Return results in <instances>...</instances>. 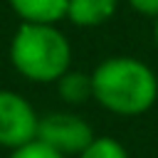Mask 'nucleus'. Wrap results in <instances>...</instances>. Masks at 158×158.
Returning a JSON list of instances; mask_svg holds the SVG:
<instances>
[{
  "label": "nucleus",
  "mask_w": 158,
  "mask_h": 158,
  "mask_svg": "<svg viewBox=\"0 0 158 158\" xmlns=\"http://www.w3.org/2000/svg\"><path fill=\"white\" fill-rule=\"evenodd\" d=\"M77 158H128V151L118 138L111 136H96Z\"/></svg>",
  "instance_id": "obj_8"
},
{
  "label": "nucleus",
  "mask_w": 158,
  "mask_h": 158,
  "mask_svg": "<svg viewBox=\"0 0 158 158\" xmlns=\"http://www.w3.org/2000/svg\"><path fill=\"white\" fill-rule=\"evenodd\" d=\"M57 94L64 104L69 106H79L89 99H94V86H91V74L69 69L64 77L57 79Z\"/></svg>",
  "instance_id": "obj_7"
},
{
  "label": "nucleus",
  "mask_w": 158,
  "mask_h": 158,
  "mask_svg": "<svg viewBox=\"0 0 158 158\" xmlns=\"http://www.w3.org/2000/svg\"><path fill=\"white\" fill-rule=\"evenodd\" d=\"M94 138L96 136H94L91 123L74 111H52V114L40 116L37 141L54 148L64 158L79 156Z\"/></svg>",
  "instance_id": "obj_3"
},
{
  "label": "nucleus",
  "mask_w": 158,
  "mask_h": 158,
  "mask_svg": "<svg viewBox=\"0 0 158 158\" xmlns=\"http://www.w3.org/2000/svg\"><path fill=\"white\" fill-rule=\"evenodd\" d=\"M94 101L114 116H143L158 101V74L138 57H106L91 72Z\"/></svg>",
  "instance_id": "obj_1"
},
{
  "label": "nucleus",
  "mask_w": 158,
  "mask_h": 158,
  "mask_svg": "<svg viewBox=\"0 0 158 158\" xmlns=\"http://www.w3.org/2000/svg\"><path fill=\"white\" fill-rule=\"evenodd\" d=\"M20 22L27 25H57L67 20L69 0H7Z\"/></svg>",
  "instance_id": "obj_5"
},
{
  "label": "nucleus",
  "mask_w": 158,
  "mask_h": 158,
  "mask_svg": "<svg viewBox=\"0 0 158 158\" xmlns=\"http://www.w3.org/2000/svg\"><path fill=\"white\" fill-rule=\"evenodd\" d=\"M118 10V0H69L67 20L77 27H99Z\"/></svg>",
  "instance_id": "obj_6"
},
{
  "label": "nucleus",
  "mask_w": 158,
  "mask_h": 158,
  "mask_svg": "<svg viewBox=\"0 0 158 158\" xmlns=\"http://www.w3.org/2000/svg\"><path fill=\"white\" fill-rule=\"evenodd\" d=\"M10 158H64V156L35 138V141H30V143H25V146L10 151Z\"/></svg>",
  "instance_id": "obj_9"
},
{
  "label": "nucleus",
  "mask_w": 158,
  "mask_h": 158,
  "mask_svg": "<svg viewBox=\"0 0 158 158\" xmlns=\"http://www.w3.org/2000/svg\"><path fill=\"white\" fill-rule=\"evenodd\" d=\"M40 114L17 91L0 89V146L15 151L37 138Z\"/></svg>",
  "instance_id": "obj_4"
},
{
  "label": "nucleus",
  "mask_w": 158,
  "mask_h": 158,
  "mask_svg": "<svg viewBox=\"0 0 158 158\" xmlns=\"http://www.w3.org/2000/svg\"><path fill=\"white\" fill-rule=\"evenodd\" d=\"M153 40H156V47H158V20H156V25H153Z\"/></svg>",
  "instance_id": "obj_11"
},
{
  "label": "nucleus",
  "mask_w": 158,
  "mask_h": 158,
  "mask_svg": "<svg viewBox=\"0 0 158 158\" xmlns=\"http://www.w3.org/2000/svg\"><path fill=\"white\" fill-rule=\"evenodd\" d=\"M126 5L141 17L158 20V0H126Z\"/></svg>",
  "instance_id": "obj_10"
},
{
  "label": "nucleus",
  "mask_w": 158,
  "mask_h": 158,
  "mask_svg": "<svg viewBox=\"0 0 158 158\" xmlns=\"http://www.w3.org/2000/svg\"><path fill=\"white\" fill-rule=\"evenodd\" d=\"M10 62L27 81L57 84L72 69V44L57 25L20 22L10 40Z\"/></svg>",
  "instance_id": "obj_2"
}]
</instances>
